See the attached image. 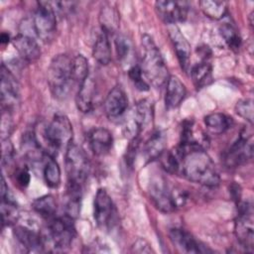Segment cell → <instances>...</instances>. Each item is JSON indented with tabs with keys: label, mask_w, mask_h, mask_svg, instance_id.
<instances>
[{
	"label": "cell",
	"mask_w": 254,
	"mask_h": 254,
	"mask_svg": "<svg viewBox=\"0 0 254 254\" xmlns=\"http://www.w3.org/2000/svg\"><path fill=\"white\" fill-rule=\"evenodd\" d=\"M175 150L180 158L179 173L186 179L210 188L219 184L220 178L215 164L202 146L180 143Z\"/></svg>",
	"instance_id": "cell-1"
},
{
	"label": "cell",
	"mask_w": 254,
	"mask_h": 254,
	"mask_svg": "<svg viewBox=\"0 0 254 254\" xmlns=\"http://www.w3.org/2000/svg\"><path fill=\"white\" fill-rule=\"evenodd\" d=\"M142 62L141 69L144 77L149 84L155 87H161L166 84L169 78V72L163 56L149 35H143L141 39Z\"/></svg>",
	"instance_id": "cell-2"
},
{
	"label": "cell",
	"mask_w": 254,
	"mask_h": 254,
	"mask_svg": "<svg viewBox=\"0 0 254 254\" xmlns=\"http://www.w3.org/2000/svg\"><path fill=\"white\" fill-rule=\"evenodd\" d=\"M43 150L49 156L55 157L58 152L66 149L72 140V126L64 114H56L42 131Z\"/></svg>",
	"instance_id": "cell-3"
},
{
	"label": "cell",
	"mask_w": 254,
	"mask_h": 254,
	"mask_svg": "<svg viewBox=\"0 0 254 254\" xmlns=\"http://www.w3.org/2000/svg\"><path fill=\"white\" fill-rule=\"evenodd\" d=\"M72 59L66 54H61L51 61L48 68V84L56 98H65L74 83Z\"/></svg>",
	"instance_id": "cell-4"
},
{
	"label": "cell",
	"mask_w": 254,
	"mask_h": 254,
	"mask_svg": "<svg viewBox=\"0 0 254 254\" xmlns=\"http://www.w3.org/2000/svg\"><path fill=\"white\" fill-rule=\"evenodd\" d=\"M65 173L68 187L83 189L90 172V162L83 149L70 143L65 149Z\"/></svg>",
	"instance_id": "cell-5"
},
{
	"label": "cell",
	"mask_w": 254,
	"mask_h": 254,
	"mask_svg": "<svg viewBox=\"0 0 254 254\" xmlns=\"http://www.w3.org/2000/svg\"><path fill=\"white\" fill-rule=\"evenodd\" d=\"M150 199L162 212H172L185 203L184 191L171 190L163 178L154 179L149 186Z\"/></svg>",
	"instance_id": "cell-6"
},
{
	"label": "cell",
	"mask_w": 254,
	"mask_h": 254,
	"mask_svg": "<svg viewBox=\"0 0 254 254\" xmlns=\"http://www.w3.org/2000/svg\"><path fill=\"white\" fill-rule=\"evenodd\" d=\"M75 236L73 218L64 214L49 219L47 235L56 250H65L70 247Z\"/></svg>",
	"instance_id": "cell-7"
},
{
	"label": "cell",
	"mask_w": 254,
	"mask_h": 254,
	"mask_svg": "<svg viewBox=\"0 0 254 254\" xmlns=\"http://www.w3.org/2000/svg\"><path fill=\"white\" fill-rule=\"evenodd\" d=\"M253 157L252 134L246 130L241 132L235 142L224 153L223 163L229 169H234L248 163Z\"/></svg>",
	"instance_id": "cell-8"
},
{
	"label": "cell",
	"mask_w": 254,
	"mask_h": 254,
	"mask_svg": "<svg viewBox=\"0 0 254 254\" xmlns=\"http://www.w3.org/2000/svg\"><path fill=\"white\" fill-rule=\"evenodd\" d=\"M93 216L98 227L109 230L117 222V210L104 189H98L93 201Z\"/></svg>",
	"instance_id": "cell-9"
},
{
	"label": "cell",
	"mask_w": 254,
	"mask_h": 254,
	"mask_svg": "<svg viewBox=\"0 0 254 254\" xmlns=\"http://www.w3.org/2000/svg\"><path fill=\"white\" fill-rule=\"evenodd\" d=\"M234 230L239 243L249 252L253 251L254 227H253V209L249 202L238 204V213L234 223Z\"/></svg>",
	"instance_id": "cell-10"
},
{
	"label": "cell",
	"mask_w": 254,
	"mask_h": 254,
	"mask_svg": "<svg viewBox=\"0 0 254 254\" xmlns=\"http://www.w3.org/2000/svg\"><path fill=\"white\" fill-rule=\"evenodd\" d=\"M57 16L50 2H38L32 19V28L38 37L47 40L56 31Z\"/></svg>",
	"instance_id": "cell-11"
},
{
	"label": "cell",
	"mask_w": 254,
	"mask_h": 254,
	"mask_svg": "<svg viewBox=\"0 0 254 254\" xmlns=\"http://www.w3.org/2000/svg\"><path fill=\"white\" fill-rule=\"evenodd\" d=\"M19 100V83L12 72L1 65V103L2 109L12 110Z\"/></svg>",
	"instance_id": "cell-12"
},
{
	"label": "cell",
	"mask_w": 254,
	"mask_h": 254,
	"mask_svg": "<svg viewBox=\"0 0 254 254\" xmlns=\"http://www.w3.org/2000/svg\"><path fill=\"white\" fill-rule=\"evenodd\" d=\"M188 3L185 1H166L160 0L155 3L158 16L167 24L173 25L184 21L188 14Z\"/></svg>",
	"instance_id": "cell-13"
},
{
	"label": "cell",
	"mask_w": 254,
	"mask_h": 254,
	"mask_svg": "<svg viewBox=\"0 0 254 254\" xmlns=\"http://www.w3.org/2000/svg\"><path fill=\"white\" fill-rule=\"evenodd\" d=\"M13 235L27 252H42L46 246L44 237L29 227L16 225L13 228Z\"/></svg>",
	"instance_id": "cell-14"
},
{
	"label": "cell",
	"mask_w": 254,
	"mask_h": 254,
	"mask_svg": "<svg viewBox=\"0 0 254 254\" xmlns=\"http://www.w3.org/2000/svg\"><path fill=\"white\" fill-rule=\"evenodd\" d=\"M168 33L174 46V50L176 52L181 67L185 71H188L190 60V46L188 40L182 34L181 30L176 24L168 25Z\"/></svg>",
	"instance_id": "cell-15"
},
{
	"label": "cell",
	"mask_w": 254,
	"mask_h": 254,
	"mask_svg": "<svg viewBox=\"0 0 254 254\" xmlns=\"http://www.w3.org/2000/svg\"><path fill=\"white\" fill-rule=\"evenodd\" d=\"M104 112L110 119L120 117L128 107V98L120 85L114 86L107 94L104 103Z\"/></svg>",
	"instance_id": "cell-16"
},
{
	"label": "cell",
	"mask_w": 254,
	"mask_h": 254,
	"mask_svg": "<svg viewBox=\"0 0 254 254\" xmlns=\"http://www.w3.org/2000/svg\"><path fill=\"white\" fill-rule=\"evenodd\" d=\"M169 236L173 244L183 252L186 253H203L206 248L192 234L182 228H172Z\"/></svg>",
	"instance_id": "cell-17"
},
{
	"label": "cell",
	"mask_w": 254,
	"mask_h": 254,
	"mask_svg": "<svg viewBox=\"0 0 254 254\" xmlns=\"http://www.w3.org/2000/svg\"><path fill=\"white\" fill-rule=\"evenodd\" d=\"M88 143L94 155L105 156L112 148L113 137L108 129L98 127L88 133Z\"/></svg>",
	"instance_id": "cell-18"
},
{
	"label": "cell",
	"mask_w": 254,
	"mask_h": 254,
	"mask_svg": "<svg viewBox=\"0 0 254 254\" xmlns=\"http://www.w3.org/2000/svg\"><path fill=\"white\" fill-rule=\"evenodd\" d=\"M96 95V84L94 79L88 75L79 85L75 96V103L82 113H88L93 109Z\"/></svg>",
	"instance_id": "cell-19"
},
{
	"label": "cell",
	"mask_w": 254,
	"mask_h": 254,
	"mask_svg": "<svg viewBox=\"0 0 254 254\" xmlns=\"http://www.w3.org/2000/svg\"><path fill=\"white\" fill-rule=\"evenodd\" d=\"M12 44L21 58L28 63H34L41 57L39 44L27 34H19L12 40Z\"/></svg>",
	"instance_id": "cell-20"
},
{
	"label": "cell",
	"mask_w": 254,
	"mask_h": 254,
	"mask_svg": "<svg viewBox=\"0 0 254 254\" xmlns=\"http://www.w3.org/2000/svg\"><path fill=\"white\" fill-rule=\"evenodd\" d=\"M187 93L185 84L178 76L170 75L166 82L165 104L168 109L178 107L184 100Z\"/></svg>",
	"instance_id": "cell-21"
},
{
	"label": "cell",
	"mask_w": 254,
	"mask_h": 254,
	"mask_svg": "<svg viewBox=\"0 0 254 254\" xmlns=\"http://www.w3.org/2000/svg\"><path fill=\"white\" fill-rule=\"evenodd\" d=\"M92 56L100 64L103 65L108 64L111 61V48L109 37L108 34L102 30L97 35L96 40L93 44Z\"/></svg>",
	"instance_id": "cell-22"
},
{
	"label": "cell",
	"mask_w": 254,
	"mask_h": 254,
	"mask_svg": "<svg viewBox=\"0 0 254 254\" xmlns=\"http://www.w3.org/2000/svg\"><path fill=\"white\" fill-rule=\"evenodd\" d=\"M166 137L162 131H155L148 138L144 145V155L148 161L159 159L161 154L165 151Z\"/></svg>",
	"instance_id": "cell-23"
},
{
	"label": "cell",
	"mask_w": 254,
	"mask_h": 254,
	"mask_svg": "<svg viewBox=\"0 0 254 254\" xmlns=\"http://www.w3.org/2000/svg\"><path fill=\"white\" fill-rule=\"evenodd\" d=\"M190 76L196 88H202L212 81V67L211 64L203 60L190 68Z\"/></svg>",
	"instance_id": "cell-24"
},
{
	"label": "cell",
	"mask_w": 254,
	"mask_h": 254,
	"mask_svg": "<svg viewBox=\"0 0 254 254\" xmlns=\"http://www.w3.org/2000/svg\"><path fill=\"white\" fill-rule=\"evenodd\" d=\"M206 128L213 134H222L232 126L231 117L224 113L213 112L204 117Z\"/></svg>",
	"instance_id": "cell-25"
},
{
	"label": "cell",
	"mask_w": 254,
	"mask_h": 254,
	"mask_svg": "<svg viewBox=\"0 0 254 254\" xmlns=\"http://www.w3.org/2000/svg\"><path fill=\"white\" fill-rule=\"evenodd\" d=\"M33 209L45 219H51L57 213V201L51 194H46L36 198L32 202Z\"/></svg>",
	"instance_id": "cell-26"
},
{
	"label": "cell",
	"mask_w": 254,
	"mask_h": 254,
	"mask_svg": "<svg viewBox=\"0 0 254 254\" xmlns=\"http://www.w3.org/2000/svg\"><path fill=\"white\" fill-rule=\"evenodd\" d=\"M43 176L46 184L52 188L56 189L61 184V169L56 161L55 157L46 156L45 164L43 168Z\"/></svg>",
	"instance_id": "cell-27"
},
{
	"label": "cell",
	"mask_w": 254,
	"mask_h": 254,
	"mask_svg": "<svg viewBox=\"0 0 254 254\" xmlns=\"http://www.w3.org/2000/svg\"><path fill=\"white\" fill-rule=\"evenodd\" d=\"M199 6L203 14L213 20L222 19L227 12V4L223 1L204 0L199 2Z\"/></svg>",
	"instance_id": "cell-28"
},
{
	"label": "cell",
	"mask_w": 254,
	"mask_h": 254,
	"mask_svg": "<svg viewBox=\"0 0 254 254\" xmlns=\"http://www.w3.org/2000/svg\"><path fill=\"white\" fill-rule=\"evenodd\" d=\"M1 217L3 226L13 225L18 220L19 212L16 202L12 196L1 198Z\"/></svg>",
	"instance_id": "cell-29"
},
{
	"label": "cell",
	"mask_w": 254,
	"mask_h": 254,
	"mask_svg": "<svg viewBox=\"0 0 254 254\" xmlns=\"http://www.w3.org/2000/svg\"><path fill=\"white\" fill-rule=\"evenodd\" d=\"M101 30L107 33H115L118 28V14L112 8H102L99 16Z\"/></svg>",
	"instance_id": "cell-30"
},
{
	"label": "cell",
	"mask_w": 254,
	"mask_h": 254,
	"mask_svg": "<svg viewBox=\"0 0 254 254\" xmlns=\"http://www.w3.org/2000/svg\"><path fill=\"white\" fill-rule=\"evenodd\" d=\"M219 34L226 45L232 49L237 50L240 47L241 39L239 33L235 29V27L230 23H223L219 26Z\"/></svg>",
	"instance_id": "cell-31"
},
{
	"label": "cell",
	"mask_w": 254,
	"mask_h": 254,
	"mask_svg": "<svg viewBox=\"0 0 254 254\" xmlns=\"http://www.w3.org/2000/svg\"><path fill=\"white\" fill-rule=\"evenodd\" d=\"M89 66L87 60L82 55H77L72 59V73L74 83L79 85L88 75Z\"/></svg>",
	"instance_id": "cell-32"
},
{
	"label": "cell",
	"mask_w": 254,
	"mask_h": 254,
	"mask_svg": "<svg viewBox=\"0 0 254 254\" xmlns=\"http://www.w3.org/2000/svg\"><path fill=\"white\" fill-rule=\"evenodd\" d=\"M162 167L170 174H177L180 171V158L176 150L164 151L159 157Z\"/></svg>",
	"instance_id": "cell-33"
},
{
	"label": "cell",
	"mask_w": 254,
	"mask_h": 254,
	"mask_svg": "<svg viewBox=\"0 0 254 254\" xmlns=\"http://www.w3.org/2000/svg\"><path fill=\"white\" fill-rule=\"evenodd\" d=\"M128 75H129V78L131 79V81L133 82V84L135 85V87L137 89H139L141 91L149 90L150 84L148 83V81L144 77V74L142 72V69H141L140 65L134 64V65L130 66V68L128 69Z\"/></svg>",
	"instance_id": "cell-34"
},
{
	"label": "cell",
	"mask_w": 254,
	"mask_h": 254,
	"mask_svg": "<svg viewBox=\"0 0 254 254\" xmlns=\"http://www.w3.org/2000/svg\"><path fill=\"white\" fill-rule=\"evenodd\" d=\"M253 100L251 98L241 99L235 105V112L250 124L253 123Z\"/></svg>",
	"instance_id": "cell-35"
},
{
	"label": "cell",
	"mask_w": 254,
	"mask_h": 254,
	"mask_svg": "<svg viewBox=\"0 0 254 254\" xmlns=\"http://www.w3.org/2000/svg\"><path fill=\"white\" fill-rule=\"evenodd\" d=\"M115 49H116L118 60L123 62L128 58L130 54V50H131L130 42L124 36L118 35L115 38Z\"/></svg>",
	"instance_id": "cell-36"
},
{
	"label": "cell",
	"mask_w": 254,
	"mask_h": 254,
	"mask_svg": "<svg viewBox=\"0 0 254 254\" xmlns=\"http://www.w3.org/2000/svg\"><path fill=\"white\" fill-rule=\"evenodd\" d=\"M15 158V150L13 144L8 139H2V165L9 166Z\"/></svg>",
	"instance_id": "cell-37"
},
{
	"label": "cell",
	"mask_w": 254,
	"mask_h": 254,
	"mask_svg": "<svg viewBox=\"0 0 254 254\" xmlns=\"http://www.w3.org/2000/svg\"><path fill=\"white\" fill-rule=\"evenodd\" d=\"M13 129L11 111L7 109H2V119H1V138L8 139Z\"/></svg>",
	"instance_id": "cell-38"
},
{
	"label": "cell",
	"mask_w": 254,
	"mask_h": 254,
	"mask_svg": "<svg viewBox=\"0 0 254 254\" xmlns=\"http://www.w3.org/2000/svg\"><path fill=\"white\" fill-rule=\"evenodd\" d=\"M30 179H31V176H30V172H29L28 167L22 166L21 168L16 170L15 180H16V183L20 187H22V188L28 187V185L30 183Z\"/></svg>",
	"instance_id": "cell-39"
},
{
	"label": "cell",
	"mask_w": 254,
	"mask_h": 254,
	"mask_svg": "<svg viewBox=\"0 0 254 254\" xmlns=\"http://www.w3.org/2000/svg\"><path fill=\"white\" fill-rule=\"evenodd\" d=\"M132 251L137 253H151L154 252L150 246V244L144 239H138L132 246Z\"/></svg>",
	"instance_id": "cell-40"
},
{
	"label": "cell",
	"mask_w": 254,
	"mask_h": 254,
	"mask_svg": "<svg viewBox=\"0 0 254 254\" xmlns=\"http://www.w3.org/2000/svg\"><path fill=\"white\" fill-rule=\"evenodd\" d=\"M9 41H10L9 34H7V33H2V34H1V43L4 45V44L9 43Z\"/></svg>",
	"instance_id": "cell-41"
}]
</instances>
